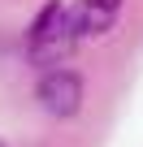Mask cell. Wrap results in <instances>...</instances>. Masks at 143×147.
Returning a JSON list of instances; mask_svg holds the SVG:
<instances>
[{
    "label": "cell",
    "mask_w": 143,
    "mask_h": 147,
    "mask_svg": "<svg viewBox=\"0 0 143 147\" xmlns=\"http://www.w3.org/2000/svg\"><path fill=\"white\" fill-rule=\"evenodd\" d=\"M35 100L52 117H74L83 108V78L74 69H48L39 78V87H35Z\"/></svg>",
    "instance_id": "2"
},
{
    "label": "cell",
    "mask_w": 143,
    "mask_h": 147,
    "mask_svg": "<svg viewBox=\"0 0 143 147\" xmlns=\"http://www.w3.org/2000/svg\"><path fill=\"white\" fill-rule=\"evenodd\" d=\"M0 147H5V143H0Z\"/></svg>",
    "instance_id": "4"
},
{
    "label": "cell",
    "mask_w": 143,
    "mask_h": 147,
    "mask_svg": "<svg viewBox=\"0 0 143 147\" xmlns=\"http://www.w3.org/2000/svg\"><path fill=\"white\" fill-rule=\"evenodd\" d=\"M121 9V0H78V26L83 35H104Z\"/></svg>",
    "instance_id": "3"
},
{
    "label": "cell",
    "mask_w": 143,
    "mask_h": 147,
    "mask_svg": "<svg viewBox=\"0 0 143 147\" xmlns=\"http://www.w3.org/2000/svg\"><path fill=\"white\" fill-rule=\"evenodd\" d=\"M83 39V26H78V5L65 9V5H48L35 26H30V39H26V52H30V65H61L74 43Z\"/></svg>",
    "instance_id": "1"
}]
</instances>
